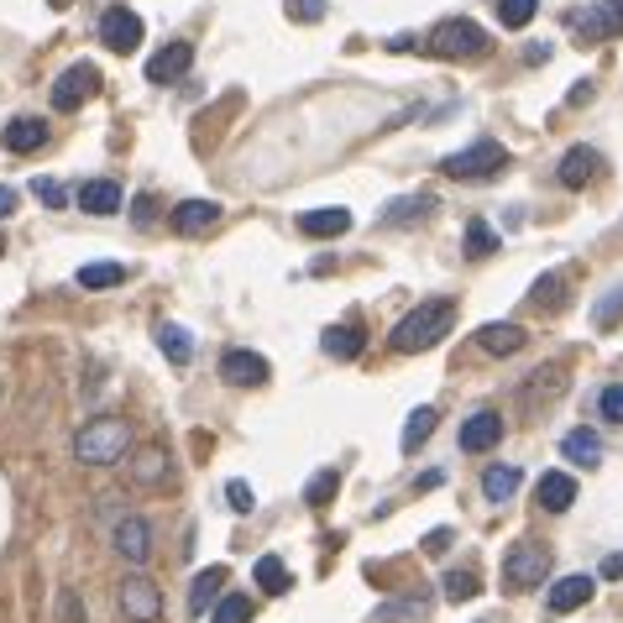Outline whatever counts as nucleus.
I'll use <instances>...</instances> for the list:
<instances>
[{"instance_id":"f257e3e1","label":"nucleus","mask_w":623,"mask_h":623,"mask_svg":"<svg viewBox=\"0 0 623 623\" xmlns=\"http://www.w3.org/2000/svg\"><path fill=\"white\" fill-rule=\"evenodd\" d=\"M455 325V304L451 299H425L419 310H408L399 325H393V351L399 357H414V351H430L451 336Z\"/></svg>"},{"instance_id":"f03ea898","label":"nucleus","mask_w":623,"mask_h":623,"mask_svg":"<svg viewBox=\"0 0 623 623\" xmlns=\"http://www.w3.org/2000/svg\"><path fill=\"white\" fill-rule=\"evenodd\" d=\"M131 451V425L120 414H100V419H84L79 435H73V461L79 466H116Z\"/></svg>"},{"instance_id":"7ed1b4c3","label":"nucleus","mask_w":623,"mask_h":623,"mask_svg":"<svg viewBox=\"0 0 623 623\" xmlns=\"http://www.w3.org/2000/svg\"><path fill=\"white\" fill-rule=\"evenodd\" d=\"M440 169L451 173V178H461V184H482V178H498V173L508 169V152L493 137H482V142L461 147V152H451Z\"/></svg>"},{"instance_id":"20e7f679","label":"nucleus","mask_w":623,"mask_h":623,"mask_svg":"<svg viewBox=\"0 0 623 623\" xmlns=\"http://www.w3.org/2000/svg\"><path fill=\"white\" fill-rule=\"evenodd\" d=\"M425 48L435 53V58H482V53L493 48V43H487V32H482L477 22H466V16H451V22H440L430 32V43H425Z\"/></svg>"},{"instance_id":"39448f33","label":"nucleus","mask_w":623,"mask_h":623,"mask_svg":"<svg viewBox=\"0 0 623 623\" xmlns=\"http://www.w3.org/2000/svg\"><path fill=\"white\" fill-rule=\"evenodd\" d=\"M545 576H551V551H545V545H534V540L508 545V555H504V587L508 592L545 587Z\"/></svg>"},{"instance_id":"423d86ee","label":"nucleus","mask_w":623,"mask_h":623,"mask_svg":"<svg viewBox=\"0 0 623 623\" xmlns=\"http://www.w3.org/2000/svg\"><path fill=\"white\" fill-rule=\"evenodd\" d=\"M116 602L131 623H158V613H163V592H158L152 576H120Z\"/></svg>"},{"instance_id":"0eeeda50","label":"nucleus","mask_w":623,"mask_h":623,"mask_svg":"<svg viewBox=\"0 0 623 623\" xmlns=\"http://www.w3.org/2000/svg\"><path fill=\"white\" fill-rule=\"evenodd\" d=\"M95 90H100L95 64H73V69H64L58 73V84H53V111H79Z\"/></svg>"},{"instance_id":"6e6552de","label":"nucleus","mask_w":623,"mask_h":623,"mask_svg":"<svg viewBox=\"0 0 623 623\" xmlns=\"http://www.w3.org/2000/svg\"><path fill=\"white\" fill-rule=\"evenodd\" d=\"M142 32L147 26H142V16H137L131 5H111V11L100 16V43H105L111 53H131L137 43H142Z\"/></svg>"},{"instance_id":"1a4fd4ad","label":"nucleus","mask_w":623,"mask_h":623,"mask_svg":"<svg viewBox=\"0 0 623 623\" xmlns=\"http://www.w3.org/2000/svg\"><path fill=\"white\" fill-rule=\"evenodd\" d=\"M194 69V43H169L147 58V84H178Z\"/></svg>"},{"instance_id":"9d476101","label":"nucleus","mask_w":623,"mask_h":623,"mask_svg":"<svg viewBox=\"0 0 623 623\" xmlns=\"http://www.w3.org/2000/svg\"><path fill=\"white\" fill-rule=\"evenodd\" d=\"M220 378L231 388H263L267 378H273V367H267V357H257V351H226L220 357Z\"/></svg>"},{"instance_id":"9b49d317","label":"nucleus","mask_w":623,"mask_h":623,"mask_svg":"<svg viewBox=\"0 0 623 623\" xmlns=\"http://www.w3.org/2000/svg\"><path fill=\"white\" fill-rule=\"evenodd\" d=\"M498 440H504V414L482 408V414H472V419H461V451H466V455L493 451Z\"/></svg>"},{"instance_id":"f8f14e48","label":"nucleus","mask_w":623,"mask_h":623,"mask_svg":"<svg viewBox=\"0 0 623 623\" xmlns=\"http://www.w3.org/2000/svg\"><path fill=\"white\" fill-rule=\"evenodd\" d=\"M111 540H116V551L126 555L131 566H147V555H152V529H147V519H137V514L116 519Z\"/></svg>"},{"instance_id":"ddd939ff","label":"nucleus","mask_w":623,"mask_h":623,"mask_svg":"<svg viewBox=\"0 0 623 623\" xmlns=\"http://www.w3.org/2000/svg\"><path fill=\"white\" fill-rule=\"evenodd\" d=\"M572 26H581V37H623V0H592L587 16H572Z\"/></svg>"},{"instance_id":"4468645a","label":"nucleus","mask_w":623,"mask_h":623,"mask_svg":"<svg viewBox=\"0 0 623 623\" xmlns=\"http://www.w3.org/2000/svg\"><path fill=\"white\" fill-rule=\"evenodd\" d=\"M216 226H220L216 199H184V205L173 210V231H178V236H205V231H216Z\"/></svg>"},{"instance_id":"2eb2a0df","label":"nucleus","mask_w":623,"mask_h":623,"mask_svg":"<svg viewBox=\"0 0 623 623\" xmlns=\"http://www.w3.org/2000/svg\"><path fill=\"white\" fill-rule=\"evenodd\" d=\"M126 477L137 482V487H163L169 482V451L163 446H142V451L126 461Z\"/></svg>"},{"instance_id":"dca6fc26","label":"nucleus","mask_w":623,"mask_h":623,"mask_svg":"<svg viewBox=\"0 0 623 623\" xmlns=\"http://www.w3.org/2000/svg\"><path fill=\"white\" fill-rule=\"evenodd\" d=\"M581 602H592V576H581V572L561 576L551 592H545V608H551V613H576Z\"/></svg>"},{"instance_id":"f3484780","label":"nucleus","mask_w":623,"mask_h":623,"mask_svg":"<svg viewBox=\"0 0 623 623\" xmlns=\"http://www.w3.org/2000/svg\"><path fill=\"white\" fill-rule=\"evenodd\" d=\"M598 173H602V158L592 147H572V152L561 158V184H566V189H587Z\"/></svg>"},{"instance_id":"a211bd4d","label":"nucleus","mask_w":623,"mask_h":623,"mask_svg":"<svg viewBox=\"0 0 623 623\" xmlns=\"http://www.w3.org/2000/svg\"><path fill=\"white\" fill-rule=\"evenodd\" d=\"M299 231L310 241H325V236H346L351 231V210H341V205H325V210H310V216H299Z\"/></svg>"},{"instance_id":"6ab92c4d","label":"nucleus","mask_w":623,"mask_h":623,"mask_svg":"<svg viewBox=\"0 0 623 623\" xmlns=\"http://www.w3.org/2000/svg\"><path fill=\"white\" fill-rule=\"evenodd\" d=\"M79 210L84 216H116L120 210V184H111V178H90V184H79Z\"/></svg>"},{"instance_id":"aec40b11","label":"nucleus","mask_w":623,"mask_h":623,"mask_svg":"<svg viewBox=\"0 0 623 623\" xmlns=\"http://www.w3.org/2000/svg\"><path fill=\"white\" fill-rule=\"evenodd\" d=\"M534 498H540L545 514H566V508L576 504V477H572V472H545L540 487H534Z\"/></svg>"},{"instance_id":"412c9836","label":"nucleus","mask_w":623,"mask_h":623,"mask_svg":"<svg viewBox=\"0 0 623 623\" xmlns=\"http://www.w3.org/2000/svg\"><path fill=\"white\" fill-rule=\"evenodd\" d=\"M0 142H5V152H16V158H26V152H37V147L48 142V126L32 116H16L5 131H0Z\"/></svg>"},{"instance_id":"4be33fe9","label":"nucleus","mask_w":623,"mask_h":623,"mask_svg":"<svg viewBox=\"0 0 623 623\" xmlns=\"http://www.w3.org/2000/svg\"><path fill=\"white\" fill-rule=\"evenodd\" d=\"M361 346H367V336H361L357 320H346V325H331V331H325V341H320V351H325V357H336V361H357Z\"/></svg>"},{"instance_id":"5701e85b","label":"nucleus","mask_w":623,"mask_h":623,"mask_svg":"<svg viewBox=\"0 0 623 623\" xmlns=\"http://www.w3.org/2000/svg\"><path fill=\"white\" fill-rule=\"evenodd\" d=\"M430 608H435V598L419 587V592H408V598H399V602H383V608H378V623H425Z\"/></svg>"},{"instance_id":"b1692460","label":"nucleus","mask_w":623,"mask_h":623,"mask_svg":"<svg viewBox=\"0 0 623 623\" xmlns=\"http://www.w3.org/2000/svg\"><path fill=\"white\" fill-rule=\"evenodd\" d=\"M529 331L524 325H482L477 331V346L482 351H493V357H514V351H524Z\"/></svg>"},{"instance_id":"393cba45","label":"nucleus","mask_w":623,"mask_h":623,"mask_svg":"<svg viewBox=\"0 0 623 623\" xmlns=\"http://www.w3.org/2000/svg\"><path fill=\"white\" fill-rule=\"evenodd\" d=\"M226 581H231L226 566H210V572L194 576V587H189V613H194V619H205V608L220 598V587H226Z\"/></svg>"},{"instance_id":"a878e982","label":"nucleus","mask_w":623,"mask_h":623,"mask_svg":"<svg viewBox=\"0 0 623 623\" xmlns=\"http://www.w3.org/2000/svg\"><path fill=\"white\" fill-rule=\"evenodd\" d=\"M519 482H524L519 466H487V472H482V498H487V504H508V498L519 493Z\"/></svg>"},{"instance_id":"bb28decb","label":"nucleus","mask_w":623,"mask_h":623,"mask_svg":"<svg viewBox=\"0 0 623 623\" xmlns=\"http://www.w3.org/2000/svg\"><path fill=\"white\" fill-rule=\"evenodd\" d=\"M561 455L576 461V466H598L602 461V435L598 430H572L566 440H561Z\"/></svg>"},{"instance_id":"cd10ccee","label":"nucleus","mask_w":623,"mask_h":623,"mask_svg":"<svg viewBox=\"0 0 623 623\" xmlns=\"http://www.w3.org/2000/svg\"><path fill=\"white\" fill-rule=\"evenodd\" d=\"M435 419H440L435 408H414V414H408L404 435H399V446H404V455H414L419 446H425V440H430V435H435Z\"/></svg>"},{"instance_id":"c85d7f7f","label":"nucleus","mask_w":623,"mask_h":623,"mask_svg":"<svg viewBox=\"0 0 623 623\" xmlns=\"http://www.w3.org/2000/svg\"><path fill=\"white\" fill-rule=\"evenodd\" d=\"M257 587H263L267 598H284L288 587H293V576H288V566L284 561H278V555H263V561H257Z\"/></svg>"},{"instance_id":"c756f323","label":"nucleus","mask_w":623,"mask_h":623,"mask_svg":"<svg viewBox=\"0 0 623 623\" xmlns=\"http://www.w3.org/2000/svg\"><path fill=\"white\" fill-rule=\"evenodd\" d=\"M158 346H163V357L173 361V367H184V361H194V341L184 325H163L158 331Z\"/></svg>"},{"instance_id":"7c9ffc66","label":"nucleus","mask_w":623,"mask_h":623,"mask_svg":"<svg viewBox=\"0 0 623 623\" xmlns=\"http://www.w3.org/2000/svg\"><path fill=\"white\" fill-rule=\"evenodd\" d=\"M73 284L79 288H116V284H126V267L120 263H90V267H79Z\"/></svg>"},{"instance_id":"2f4dec72","label":"nucleus","mask_w":623,"mask_h":623,"mask_svg":"<svg viewBox=\"0 0 623 623\" xmlns=\"http://www.w3.org/2000/svg\"><path fill=\"white\" fill-rule=\"evenodd\" d=\"M561 388H566V372H561V367H540V372H529V404H540V399H555V393H561Z\"/></svg>"},{"instance_id":"473e14b6","label":"nucleus","mask_w":623,"mask_h":623,"mask_svg":"<svg viewBox=\"0 0 623 623\" xmlns=\"http://www.w3.org/2000/svg\"><path fill=\"white\" fill-rule=\"evenodd\" d=\"M336 493H341V472H336V466H325V472H314V482L304 487V504H310V508H325L331 498H336Z\"/></svg>"},{"instance_id":"72a5a7b5","label":"nucleus","mask_w":623,"mask_h":623,"mask_svg":"<svg viewBox=\"0 0 623 623\" xmlns=\"http://www.w3.org/2000/svg\"><path fill=\"white\" fill-rule=\"evenodd\" d=\"M534 11H540V0H498V22L508 32H519V26L534 22Z\"/></svg>"},{"instance_id":"f704fd0d","label":"nucleus","mask_w":623,"mask_h":623,"mask_svg":"<svg viewBox=\"0 0 623 623\" xmlns=\"http://www.w3.org/2000/svg\"><path fill=\"white\" fill-rule=\"evenodd\" d=\"M210 623H252V598H241V592L220 598L216 613H210Z\"/></svg>"},{"instance_id":"c9c22d12","label":"nucleus","mask_w":623,"mask_h":623,"mask_svg":"<svg viewBox=\"0 0 623 623\" xmlns=\"http://www.w3.org/2000/svg\"><path fill=\"white\" fill-rule=\"evenodd\" d=\"M430 210V194H419V199H393L388 205V216H383V226H408L414 216H425Z\"/></svg>"},{"instance_id":"e433bc0d","label":"nucleus","mask_w":623,"mask_h":623,"mask_svg":"<svg viewBox=\"0 0 623 623\" xmlns=\"http://www.w3.org/2000/svg\"><path fill=\"white\" fill-rule=\"evenodd\" d=\"M493 252H498V236H493L482 220H472V226H466V257H493Z\"/></svg>"},{"instance_id":"4c0bfd02","label":"nucleus","mask_w":623,"mask_h":623,"mask_svg":"<svg viewBox=\"0 0 623 623\" xmlns=\"http://www.w3.org/2000/svg\"><path fill=\"white\" fill-rule=\"evenodd\" d=\"M592 320H598L602 331H613V325H619V320H623V284H619V288H608V299H598Z\"/></svg>"},{"instance_id":"58836bf2","label":"nucleus","mask_w":623,"mask_h":623,"mask_svg":"<svg viewBox=\"0 0 623 623\" xmlns=\"http://www.w3.org/2000/svg\"><path fill=\"white\" fill-rule=\"evenodd\" d=\"M477 592H482V587H477V576H472V572H451V576H446V598H451V602H472Z\"/></svg>"},{"instance_id":"ea45409f","label":"nucleus","mask_w":623,"mask_h":623,"mask_svg":"<svg viewBox=\"0 0 623 623\" xmlns=\"http://www.w3.org/2000/svg\"><path fill=\"white\" fill-rule=\"evenodd\" d=\"M284 11H288V22H304V26L325 22V0H288Z\"/></svg>"},{"instance_id":"a19ab883","label":"nucleus","mask_w":623,"mask_h":623,"mask_svg":"<svg viewBox=\"0 0 623 623\" xmlns=\"http://www.w3.org/2000/svg\"><path fill=\"white\" fill-rule=\"evenodd\" d=\"M598 414L608 419V425H623V383H608V388H602Z\"/></svg>"},{"instance_id":"79ce46f5","label":"nucleus","mask_w":623,"mask_h":623,"mask_svg":"<svg viewBox=\"0 0 623 623\" xmlns=\"http://www.w3.org/2000/svg\"><path fill=\"white\" fill-rule=\"evenodd\" d=\"M32 194H37L48 210H64V205H69V189H64V184H53V178H37V184H32Z\"/></svg>"},{"instance_id":"37998d69","label":"nucleus","mask_w":623,"mask_h":623,"mask_svg":"<svg viewBox=\"0 0 623 623\" xmlns=\"http://www.w3.org/2000/svg\"><path fill=\"white\" fill-rule=\"evenodd\" d=\"M226 498H231V508H236V514H252V504H257V498H252V487H246V482H226Z\"/></svg>"},{"instance_id":"c03bdc74","label":"nucleus","mask_w":623,"mask_h":623,"mask_svg":"<svg viewBox=\"0 0 623 623\" xmlns=\"http://www.w3.org/2000/svg\"><path fill=\"white\" fill-rule=\"evenodd\" d=\"M58 613H64V623H84V608H79V598H73V592H64V598H58Z\"/></svg>"},{"instance_id":"a18cd8bd","label":"nucleus","mask_w":623,"mask_h":623,"mask_svg":"<svg viewBox=\"0 0 623 623\" xmlns=\"http://www.w3.org/2000/svg\"><path fill=\"white\" fill-rule=\"evenodd\" d=\"M446 545H451V529H430V534H425V551L430 555H440Z\"/></svg>"},{"instance_id":"49530a36","label":"nucleus","mask_w":623,"mask_h":623,"mask_svg":"<svg viewBox=\"0 0 623 623\" xmlns=\"http://www.w3.org/2000/svg\"><path fill=\"white\" fill-rule=\"evenodd\" d=\"M602 576H608V581H623V551H613L602 561Z\"/></svg>"},{"instance_id":"de8ad7c7","label":"nucleus","mask_w":623,"mask_h":623,"mask_svg":"<svg viewBox=\"0 0 623 623\" xmlns=\"http://www.w3.org/2000/svg\"><path fill=\"white\" fill-rule=\"evenodd\" d=\"M152 210H158V205H152V194H142V199H137V226H152Z\"/></svg>"},{"instance_id":"09e8293b","label":"nucleus","mask_w":623,"mask_h":623,"mask_svg":"<svg viewBox=\"0 0 623 623\" xmlns=\"http://www.w3.org/2000/svg\"><path fill=\"white\" fill-rule=\"evenodd\" d=\"M5 216H16V189H5V184H0V220Z\"/></svg>"},{"instance_id":"8fccbe9b","label":"nucleus","mask_w":623,"mask_h":623,"mask_svg":"<svg viewBox=\"0 0 623 623\" xmlns=\"http://www.w3.org/2000/svg\"><path fill=\"white\" fill-rule=\"evenodd\" d=\"M53 5H58V11H69V5H73V0H53Z\"/></svg>"},{"instance_id":"3c124183","label":"nucleus","mask_w":623,"mask_h":623,"mask_svg":"<svg viewBox=\"0 0 623 623\" xmlns=\"http://www.w3.org/2000/svg\"><path fill=\"white\" fill-rule=\"evenodd\" d=\"M0 252H5V236H0Z\"/></svg>"}]
</instances>
